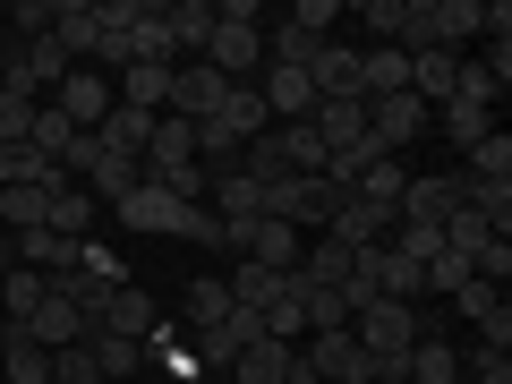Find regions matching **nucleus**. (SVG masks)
Wrapping results in <instances>:
<instances>
[{"label":"nucleus","instance_id":"6ab92c4d","mask_svg":"<svg viewBox=\"0 0 512 384\" xmlns=\"http://www.w3.org/2000/svg\"><path fill=\"white\" fill-rule=\"evenodd\" d=\"M94 146H103V137H94ZM137 180H146V163H128V154H94V171H86L77 188H86L94 205H120V197H128Z\"/></svg>","mask_w":512,"mask_h":384},{"label":"nucleus","instance_id":"f704fd0d","mask_svg":"<svg viewBox=\"0 0 512 384\" xmlns=\"http://www.w3.org/2000/svg\"><path fill=\"white\" fill-rule=\"evenodd\" d=\"M52 9H60V0H9V9H0V18H9V60H18V43L52 35Z\"/></svg>","mask_w":512,"mask_h":384},{"label":"nucleus","instance_id":"2f4dec72","mask_svg":"<svg viewBox=\"0 0 512 384\" xmlns=\"http://www.w3.org/2000/svg\"><path fill=\"white\" fill-rule=\"evenodd\" d=\"M52 180H60L52 154H35V146H0V188H52Z\"/></svg>","mask_w":512,"mask_h":384},{"label":"nucleus","instance_id":"37998d69","mask_svg":"<svg viewBox=\"0 0 512 384\" xmlns=\"http://www.w3.org/2000/svg\"><path fill=\"white\" fill-rule=\"evenodd\" d=\"M9 69H18V60H9V43H0V77H9Z\"/></svg>","mask_w":512,"mask_h":384},{"label":"nucleus","instance_id":"423d86ee","mask_svg":"<svg viewBox=\"0 0 512 384\" xmlns=\"http://www.w3.org/2000/svg\"><path fill=\"white\" fill-rule=\"evenodd\" d=\"M453 205H461L453 171H410V188H402V222H410V231H444Z\"/></svg>","mask_w":512,"mask_h":384},{"label":"nucleus","instance_id":"a19ab883","mask_svg":"<svg viewBox=\"0 0 512 384\" xmlns=\"http://www.w3.org/2000/svg\"><path fill=\"white\" fill-rule=\"evenodd\" d=\"M180 239H197V248H222V222H214V205H180Z\"/></svg>","mask_w":512,"mask_h":384},{"label":"nucleus","instance_id":"f3484780","mask_svg":"<svg viewBox=\"0 0 512 384\" xmlns=\"http://www.w3.org/2000/svg\"><path fill=\"white\" fill-rule=\"evenodd\" d=\"M103 137V154H128V163H146V146H154V111H128V103H111V120L94 128Z\"/></svg>","mask_w":512,"mask_h":384},{"label":"nucleus","instance_id":"1a4fd4ad","mask_svg":"<svg viewBox=\"0 0 512 384\" xmlns=\"http://www.w3.org/2000/svg\"><path fill=\"white\" fill-rule=\"evenodd\" d=\"M111 94H120L128 111H154V120H163V111H171V69H163V60H128V69L111 77Z\"/></svg>","mask_w":512,"mask_h":384},{"label":"nucleus","instance_id":"58836bf2","mask_svg":"<svg viewBox=\"0 0 512 384\" xmlns=\"http://www.w3.org/2000/svg\"><path fill=\"white\" fill-rule=\"evenodd\" d=\"M470 256H453V248H444V256H427V291H436V299H453V291H470Z\"/></svg>","mask_w":512,"mask_h":384},{"label":"nucleus","instance_id":"dca6fc26","mask_svg":"<svg viewBox=\"0 0 512 384\" xmlns=\"http://www.w3.org/2000/svg\"><path fill=\"white\" fill-rule=\"evenodd\" d=\"M291 367H299V342H256L231 359V384H291Z\"/></svg>","mask_w":512,"mask_h":384},{"label":"nucleus","instance_id":"c756f323","mask_svg":"<svg viewBox=\"0 0 512 384\" xmlns=\"http://www.w3.org/2000/svg\"><path fill=\"white\" fill-rule=\"evenodd\" d=\"M171 163H197V120H154V146H146V171H171Z\"/></svg>","mask_w":512,"mask_h":384},{"label":"nucleus","instance_id":"2eb2a0df","mask_svg":"<svg viewBox=\"0 0 512 384\" xmlns=\"http://www.w3.org/2000/svg\"><path fill=\"white\" fill-rule=\"evenodd\" d=\"M137 367H146V342H120V333H86V376L128 384Z\"/></svg>","mask_w":512,"mask_h":384},{"label":"nucleus","instance_id":"79ce46f5","mask_svg":"<svg viewBox=\"0 0 512 384\" xmlns=\"http://www.w3.org/2000/svg\"><path fill=\"white\" fill-rule=\"evenodd\" d=\"M9 265H18V239H9V231H0V274H9Z\"/></svg>","mask_w":512,"mask_h":384},{"label":"nucleus","instance_id":"0eeeda50","mask_svg":"<svg viewBox=\"0 0 512 384\" xmlns=\"http://www.w3.org/2000/svg\"><path fill=\"white\" fill-rule=\"evenodd\" d=\"M393 231H402V214L393 205H367V197H342V214L325 222V239H342V248H384Z\"/></svg>","mask_w":512,"mask_h":384},{"label":"nucleus","instance_id":"c03bdc74","mask_svg":"<svg viewBox=\"0 0 512 384\" xmlns=\"http://www.w3.org/2000/svg\"><path fill=\"white\" fill-rule=\"evenodd\" d=\"M86 384H103V376H86Z\"/></svg>","mask_w":512,"mask_h":384},{"label":"nucleus","instance_id":"c85d7f7f","mask_svg":"<svg viewBox=\"0 0 512 384\" xmlns=\"http://www.w3.org/2000/svg\"><path fill=\"white\" fill-rule=\"evenodd\" d=\"M0 367H9V384H52V350L9 333V325H0Z\"/></svg>","mask_w":512,"mask_h":384},{"label":"nucleus","instance_id":"393cba45","mask_svg":"<svg viewBox=\"0 0 512 384\" xmlns=\"http://www.w3.org/2000/svg\"><path fill=\"white\" fill-rule=\"evenodd\" d=\"M128 60H163V69H180V52H171V26H163V0H137V26H128Z\"/></svg>","mask_w":512,"mask_h":384},{"label":"nucleus","instance_id":"412c9836","mask_svg":"<svg viewBox=\"0 0 512 384\" xmlns=\"http://www.w3.org/2000/svg\"><path fill=\"white\" fill-rule=\"evenodd\" d=\"M453 77H461V52H436V43L410 52V94L419 103H453Z\"/></svg>","mask_w":512,"mask_h":384},{"label":"nucleus","instance_id":"4468645a","mask_svg":"<svg viewBox=\"0 0 512 384\" xmlns=\"http://www.w3.org/2000/svg\"><path fill=\"white\" fill-rule=\"evenodd\" d=\"M214 128H222V137H239V154H248L256 137L274 128V111L256 103V86H231V94H222V111H214Z\"/></svg>","mask_w":512,"mask_h":384},{"label":"nucleus","instance_id":"473e14b6","mask_svg":"<svg viewBox=\"0 0 512 384\" xmlns=\"http://www.w3.org/2000/svg\"><path fill=\"white\" fill-rule=\"evenodd\" d=\"M436 120H444V137H453V154H470V146L495 137V111H478V103H436Z\"/></svg>","mask_w":512,"mask_h":384},{"label":"nucleus","instance_id":"aec40b11","mask_svg":"<svg viewBox=\"0 0 512 384\" xmlns=\"http://www.w3.org/2000/svg\"><path fill=\"white\" fill-rule=\"evenodd\" d=\"M77 248H86V239H60V231H26V239H18V265H35L43 282H60V274H77Z\"/></svg>","mask_w":512,"mask_h":384},{"label":"nucleus","instance_id":"9d476101","mask_svg":"<svg viewBox=\"0 0 512 384\" xmlns=\"http://www.w3.org/2000/svg\"><path fill=\"white\" fill-rule=\"evenodd\" d=\"M18 333H26V342H43V350H77V342H86L94 325H86V316H77L69 299L52 291V299H43V308H35V316H26V325H18Z\"/></svg>","mask_w":512,"mask_h":384},{"label":"nucleus","instance_id":"e433bc0d","mask_svg":"<svg viewBox=\"0 0 512 384\" xmlns=\"http://www.w3.org/2000/svg\"><path fill=\"white\" fill-rule=\"evenodd\" d=\"M495 94H504V77H495L487 60H461V77H453V103H478V111H495Z\"/></svg>","mask_w":512,"mask_h":384},{"label":"nucleus","instance_id":"7c9ffc66","mask_svg":"<svg viewBox=\"0 0 512 384\" xmlns=\"http://www.w3.org/2000/svg\"><path fill=\"white\" fill-rule=\"evenodd\" d=\"M43 231H60V239H94V197L77 180H60L52 188V222H43Z\"/></svg>","mask_w":512,"mask_h":384},{"label":"nucleus","instance_id":"4c0bfd02","mask_svg":"<svg viewBox=\"0 0 512 384\" xmlns=\"http://www.w3.org/2000/svg\"><path fill=\"white\" fill-rule=\"evenodd\" d=\"M461 171H470V180H512V137L495 128L487 146H470V154H461Z\"/></svg>","mask_w":512,"mask_h":384},{"label":"nucleus","instance_id":"f257e3e1","mask_svg":"<svg viewBox=\"0 0 512 384\" xmlns=\"http://www.w3.org/2000/svg\"><path fill=\"white\" fill-rule=\"evenodd\" d=\"M43 103H52L69 128H86V137H94V128L111 120V103H120V94H111V77H103V69H69L52 94H43Z\"/></svg>","mask_w":512,"mask_h":384},{"label":"nucleus","instance_id":"ddd939ff","mask_svg":"<svg viewBox=\"0 0 512 384\" xmlns=\"http://www.w3.org/2000/svg\"><path fill=\"white\" fill-rule=\"evenodd\" d=\"M146 367H163L171 384H197V376H205V359H197V342H188L180 325H154V333H146Z\"/></svg>","mask_w":512,"mask_h":384},{"label":"nucleus","instance_id":"6e6552de","mask_svg":"<svg viewBox=\"0 0 512 384\" xmlns=\"http://www.w3.org/2000/svg\"><path fill=\"white\" fill-rule=\"evenodd\" d=\"M299 359L316 367V384L367 376V359H359V333H350V325H333V333H308V342H299Z\"/></svg>","mask_w":512,"mask_h":384},{"label":"nucleus","instance_id":"a211bd4d","mask_svg":"<svg viewBox=\"0 0 512 384\" xmlns=\"http://www.w3.org/2000/svg\"><path fill=\"white\" fill-rule=\"evenodd\" d=\"M402 384H461V350L436 342V333H419L410 359H402Z\"/></svg>","mask_w":512,"mask_h":384},{"label":"nucleus","instance_id":"7ed1b4c3","mask_svg":"<svg viewBox=\"0 0 512 384\" xmlns=\"http://www.w3.org/2000/svg\"><path fill=\"white\" fill-rule=\"evenodd\" d=\"M367 137H376L384 154L419 146V137H427V103H419V94H384V103H367Z\"/></svg>","mask_w":512,"mask_h":384},{"label":"nucleus","instance_id":"ea45409f","mask_svg":"<svg viewBox=\"0 0 512 384\" xmlns=\"http://www.w3.org/2000/svg\"><path fill=\"white\" fill-rule=\"evenodd\" d=\"M461 384H512V350H487V342H478L470 359H461Z\"/></svg>","mask_w":512,"mask_h":384},{"label":"nucleus","instance_id":"72a5a7b5","mask_svg":"<svg viewBox=\"0 0 512 384\" xmlns=\"http://www.w3.org/2000/svg\"><path fill=\"white\" fill-rule=\"evenodd\" d=\"M52 35H60V52H69V60H86L94 52V0H60V9H52Z\"/></svg>","mask_w":512,"mask_h":384},{"label":"nucleus","instance_id":"f03ea898","mask_svg":"<svg viewBox=\"0 0 512 384\" xmlns=\"http://www.w3.org/2000/svg\"><path fill=\"white\" fill-rule=\"evenodd\" d=\"M111 222H120V231H137V239H180V205H171L154 180H137V188H128V197L111 205Z\"/></svg>","mask_w":512,"mask_h":384},{"label":"nucleus","instance_id":"b1692460","mask_svg":"<svg viewBox=\"0 0 512 384\" xmlns=\"http://www.w3.org/2000/svg\"><path fill=\"white\" fill-rule=\"evenodd\" d=\"M342 18H359V52H367V43H393V52H402L410 0H359V9H342Z\"/></svg>","mask_w":512,"mask_h":384},{"label":"nucleus","instance_id":"4be33fe9","mask_svg":"<svg viewBox=\"0 0 512 384\" xmlns=\"http://www.w3.org/2000/svg\"><path fill=\"white\" fill-rule=\"evenodd\" d=\"M35 111H43V94L26 86L18 69L0 77V146H26V128H35Z\"/></svg>","mask_w":512,"mask_h":384},{"label":"nucleus","instance_id":"a878e982","mask_svg":"<svg viewBox=\"0 0 512 384\" xmlns=\"http://www.w3.org/2000/svg\"><path fill=\"white\" fill-rule=\"evenodd\" d=\"M163 26H171V52H197L205 60V43H214V0H171Z\"/></svg>","mask_w":512,"mask_h":384},{"label":"nucleus","instance_id":"c9c22d12","mask_svg":"<svg viewBox=\"0 0 512 384\" xmlns=\"http://www.w3.org/2000/svg\"><path fill=\"white\" fill-rule=\"evenodd\" d=\"M77 137H86V128H69V120H60V111H52V103H43V111H35V128H26V146H35V154H52V163H60V154H69V146H77Z\"/></svg>","mask_w":512,"mask_h":384},{"label":"nucleus","instance_id":"9b49d317","mask_svg":"<svg viewBox=\"0 0 512 384\" xmlns=\"http://www.w3.org/2000/svg\"><path fill=\"white\" fill-rule=\"evenodd\" d=\"M299 248H308V239L291 231V222H248V265H265V274H299Z\"/></svg>","mask_w":512,"mask_h":384},{"label":"nucleus","instance_id":"39448f33","mask_svg":"<svg viewBox=\"0 0 512 384\" xmlns=\"http://www.w3.org/2000/svg\"><path fill=\"white\" fill-rule=\"evenodd\" d=\"M222 94H231V77H214L205 60H180L171 69V120H214Z\"/></svg>","mask_w":512,"mask_h":384},{"label":"nucleus","instance_id":"cd10ccee","mask_svg":"<svg viewBox=\"0 0 512 384\" xmlns=\"http://www.w3.org/2000/svg\"><path fill=\"white\" fill-rule=\"evenodd\" d=\"M43 299H52V282H43L35 265H9V274H0V316H9V333H18Z\"/></svg>","mask_w":512,"mask_h":384},{"label":"nucleus","instance_id":"f8f14e48","mask_svg":"<svg viewBox=\"0 0 512 384\" xmlns=\"http://www.w3.org/2000/svg\"><path fill=\"white\" fill-rule=\"evenodd\" d=\"M154 325H163V316H154V299L137 291V282H120V291L103 299V325H94V333H120V342H146Z\"/></svg>","mask_w":512,"mask_h":384},{"label":"nucleus","instance_id":"20e7f679","mask_svg":"<svg viewBox=\"0 0 512 384\" xmlns=\"http://www.w3.org/2000/svg\"><path fill=\"white\" fill-rule=\"evenodd\" d=\"M308 86H316V103H367V86H359V43H325V52L308 60Z\"/></svg>","mask_w":512,"mask_h":384},{"label":"nucleus","instance_id":"bb28decb","mask_svg":"<svg viewBox=\"0 0 512 384\" xmlns=\"http://www.w3.org/2000/svg\"><path fill=\"white\" fill-rule=\"evenodd\" d=\"M52 188H60V180H52ZM52 188H0V231H9V239L43 231V222H52Z\"/></svg>","mask_w":512,"mask_h":384},{"label":"nucleus","instance_id":"5701e85b","mask_svg":"<svg viewBox=\"0 0 512 384\" xmlns=\"http://www.w3.org/2000/svg\"><path fill=\"white\" fill-rule=\"evenodd\" d=\"M205 205H214V222H265V188H256L248 171H222Z\"/></svg>","mask_w":512,"mask_h":384}]
</instances>
